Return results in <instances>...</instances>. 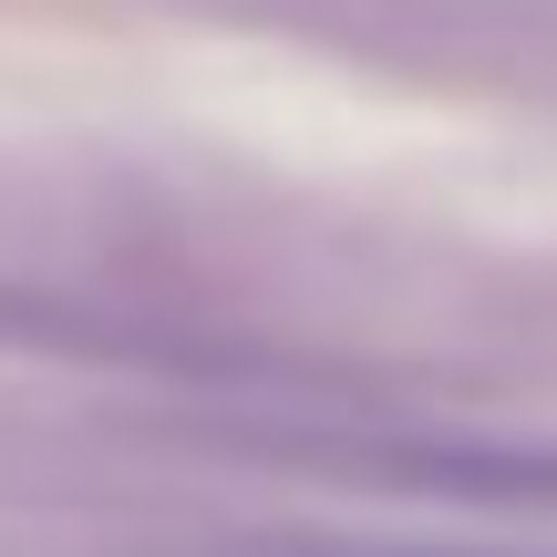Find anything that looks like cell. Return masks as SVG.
I'll use <instances>...</instances> for the list:
<instances>
[{
	"label": "cell",
	"instance_id": "obj_1",
	"mask_svg": "<svg viewBox=\"0 0 557 557\" xmlns=\"http://www.w3.org/2000/svg\"><path fill=\"white\" fill-rule=\"evenodd\" d=\"M227 557H496V547H413V537H238Z\"/></svg>",
	"mask_w": 557,
	"mask_h": 557
}]
</instances>
